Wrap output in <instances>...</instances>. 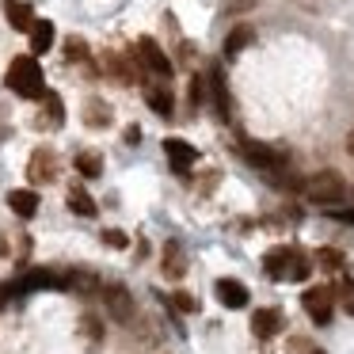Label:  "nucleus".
Wrapping results in <instances>:
<instances>
[{"mask_svg": "<svg viewBox=\"0 0 354 354\" xmlns=\"http://www.w3.org/2000/svg\"><path fill=\"white\" fill-rule=\"evenodd\" d=\"M138 57H141V65H145V69L156 73V77H168V73H171V57L156 46V39H141L138 42Z\"/></svg>", "mask_w": 354, "mask_h": 354, "instance_id": "obj_6", "label": "nucleus"}, {"mask_svg": "<svg viewBox=\"0 0 354 354\" xmlns=\"http://www.w3.org/2000/svg\"><path fill=\"white\" fill-rule=\"evenodd\" d=\"M308 274H313V263H308L305 255H301L297 248H293V255H290V270H286V278H290V282H305Z\"/></svg>", "mask_w": 354, "mask_h": 354, "instance_id": "obj_21", "label": "nucleus"}, {"mask_svg": "<svg viewBox=\"0 0 354 354\" xmlns=\"http://www.w3.org/2000/svg\"><path fill=\"white\" fill-rule=\"evenodd\" d=\"M69 209H73V214H80V217H95V202H92V194L80 191V187H73V191H69Z\"/></svg>", "mask_w": 354, "mask_h": 354, "instance_id": "obj_20", "label": "nucleus"}, {"mask_svg": "<svg viewBox=\"0 0 354 354\" xmlns=\"http://www.w3.org/2000/svg\"><path fill=\"white\" fill-rule=\"evenodd\" d=\"M209 88H214L217 115L229 122V118H232V100H229V80H225V69H221V65H214V69H209Z\"/></svg>", "mask_w": 354, "mask_h": 354, "instance_id": "obj_10", "label": "nucleus"}, {"mask_svg": "<svg viewBox=\"0 0 354 354\" xmlns=\"http://www.w3.org/2000/svg\"><path fill=\"white\" fill-rule=\"evenodd\" d=\"M19 290H69V274H54V270H31V274H24Z\"/></svg>", "mask_w": 354, "mask_h": 354, "instance_id": "obj_11", "label": "nucleus"}, {"mask_svg": "<svg viewBox=\"0 0 354 354\" xmlns=\"http://www.w3.org/2000/svg\"><path fill=\"white\" fill-rule=\"evenodd\" d=\"M84 122L95 126V130H100V126H111V107L103 100H88L84 103Z\"/></svg>", "mask_w": 354, "mask_h": 354, "instance_id": "obj_18", "label": "nucleus"}, {"mask_svg": "<svg viewBox=\"0 0 354 354\" xmlns=\"http://www.w3.org/2000/svg\"><path fill=\"white\" fill-rule=\"evenodd\" d=\"M305 313L313 316L316 324H328L331 313H335V293L324 290V286H313V290L305 293Z\"/></svg>", "mask_w": 354, "mask_h": 354, "instance_id": "obj_4", "label": "nucleus"}, {"mask_svg": "<svg viewBox=\"0 0 354 354\" xmlns=\"http://www.w3.org/2000/svg\"><path fill=\"white\" fill-rule=\"evenodd\" d=\"M252 39H255V31H252V27H236V31H229V39H225V54H229V57H236L244 46H252Z\"/></svg>", "mask_w": 354, "mask_h": 354, "instance_id": "obj_19", "label": "nucleus"}, {"mask_svg": "<svg viewBox=\"0 0 354 354\" xmlns=\"http://www.w3.org/2000/svg\"><path fill=\"white\" fill-rule=\"evenodd\" d=\"M8 24L16 27V31H31V27H35L31 4H24V0H8Z\"/></svg>", "mask_w": 354, "mask_h": 354, "instance_id": "obj_14", "label": "nucleus"}, {"mask_svg": "<svg viewBox=\"0 0 354 354\" xmlns=\"http://www.w3.org/2000/svg\"><path fill=\"white\" fill-rule=\"evenodd\" d=\"M214 290H217V301H221V305H229V308H244L248 301H252L248 286H244V282H236V278H221V282H217Z\"/></svg>", "mask_w": 354, "mask_h": 354, "instance_id": "obj_9", "label": "nucleus"}, {"mask_svg": "<svg viewBox=\"0 0 354 354\" xmlns=\"http://www.w3.org/2000/svg\"><path fill=\"white\" fill-rule=\"evenodd\" d=\"M50 46H54V24H50V19H39V24L31 27V50L35 54H46Z\"/></svg>", "mask_w": 354, "mask_h": 354, "instance_id": "obj_16", "label": "nucleus"}, {"mask_svg": "<svg viewBox=\"0 0 354 354\" xmlns=\"http://www.w3.org/2000/svg\"><path fill=\"white\" fill-rule=\"evenodd\" d=\"M346 153H351V156H354V130H351V133H346Z\"/></svg>", "mask_w": 354, "mask_h": 354, "instance_id": "obj_35", "label": "nucleus"}, {"mask_svg": "<svg viewBox=\"0 0 354 354\" xmlns=\"http://www.w3.org/2000/svg\"><path fill=\"white\" fill-rule=\"evenodd\" d=\"M103 301H107V313L115 316V320H133V293L126 290V286H107V290H103Z\"/></svg>", "mask_w": 354, "mask_h": 354, "instance_id": "obj_5", "label": "nucleus"}, {"mask_svg": "<svg viewBox=\"0 0 354 354\" xmlns=\"http://www.w3.org/2000/svg\"><path fill=\"white\" fill-rule=\"evenodd\" d=\"M164 153H168L171 168H176L179 176H187V168H191V164L198 160V153H194V145H187L183 138H168V141H164Z\"/></svg>", "mask_w": 354, "mask_h": 354, "instance_id": "obj_7", "label": "nucleus"}, {"mask_svg": "<svg viewBox=\"0 0 354 354\" xmlns=\"http://www.w3.org/2000/svg\"><path fill=\"white\" fill-rule=\"evenodd\" d=\"M103 244H107V248H126V244H130V236H126L122 229H103Z\"/></svg>", "mask_w": 354, "mask_h": 354, "instance_id": "obj_27", "label": "nucleus"}, {"mask_svg": "<svg viewBox=\"0 0 354 354\" xmlns=\"http://www.w3.org/2000/svg\"><path fill=\"white\" fill-rule=\"evenodd\" d=\"M171 305H176L179 313H194V308H198V305H194V297H187V293H176V297H171Z\"/></svg>", "mask_w": 354, "mask_h": 354, "instance_id": "obj_29", "label": "nucleus"}, {"mask_svg": "<svg viewBox=\"0 0 354 354\" xmlns=\"http://www.w3.org/2000/svg\"><path fill=\"white\" fill-rule=\"evenodd\" d=\"M301 191H305L308 202L331 206V202H343L346 183H343V176H339V171H316V176H308L305 183H301Z\"/></svg>", "mask_w": 354, "mask_h": 354, "instance_id": "obj_2", "label": "nucleus"}, {"mask_svg": "<svg viewBox=\"0 0 354 354\" xmlns=\"http://www.w3.org/2000/svg\"><path fill=\"white\" fill-rule=\"evenodd\" d=\"M8 88L24 100H42L46 95V84H42V69L35 57H16L8 65Z\"/></svg>", "mask_w": 354, "mask_h": 354, "instance_id": "obj_1", "label": "nucleus"}, {"mask_svg": "<svg viewBox=\"0 0 354 354\" xmlns=\"http://www.w3.org/2000/svg\"><path fill=\"white\" fill-rule=\"evenodd\" d=\"M149 107L156 111V115H171V95L168 92H160V88H149Z\"/></svg>", "mask_w": 354, "mask_h": 354, "instance_id": "obj_23", "label": "nucleus"}, {"mask_svg": "<svg viewBox=\"0 0 354 354\" xmlns=\"http://www.w3.org/2000/svg\"><path fill=\"white\" fill-rule=\"evenodd\" d=\"M244 156L255 164L259 171H267V176H274V171L286 168V156L274 153L270 145H259V141H244Z\"/></svg>", "mask_w": 354, "mask_h": 354, "instance_id": "obj_3", "label": "nucleus"}, {"mask_svg": "<svg viewBox=\"0 0 354 354\" xmlns=\"http://www.w3.org/2000/svg\"><path fill=\"white\" fill-rule=\"evenodd\" d=\"M164 274L168 278H183L187 274V263H183V248L171 240L168 248H164Z\"/></svg>", "mask_w": 354, "mask_h": 354, "instance_id": "obj_15", "label": "nucleus"}, {"mask_svg": "<svg viewBox=\"0 0 354 354\" xmlns=\"http://www.w3.org/2000/svg\"><path fill=\"white\" fill-rule=\"evenodd\" d=\"M27 176H31V183H50L57 176V156L50 149H39L31 156V164H27Z\"/></svg>", "mask_w": 354, "mask_h": 354, "instance_id": "obj_8", "label": "nucleus"}, {"mask_svg": "<svg viewBox=\"0 0 354 354\" xmlns=\"http://www.w3.org/2000/svg\"><path fill=\"white\" fill-rule=\"evenodd\" d=\"M339 301H343V313L354 316V278H343V282H339Z\"/></svg>", "mask_w": 354, "mask_h": 354, "instance_id": "obj_26", "label": "nucleus"}, {"mask_svg": "<svg viewBox=\"0 0 354 354\" xmlns=\"http://www.w3.org/2000/svg\"><path fill=\"white\" fill-rule=\"evenodd\" d=\"M290 255H293V248H274V252L263 259L267 274H270V278H286V270H290Z\"/></svg>", "mask_w": 354, "mask_h": 354, "instance_id": "obj_17", "label": "nucleus"}, {"mask_svg": "<svg viewBox=\"0 0 354 354\" xmlns=\"http://www.w3.org/2000/svg\"><path fill=\"white\" fill-rule=\"evenodd\" d=\"M8 206H12V214H19V217H35L39 214V194L35 191H12Z\"/></svg>", "mask_w": 354, "mask_h": 354, "instance_id": "obj_13", "label": "nucleus"}, {"mask_svg": "<svg viewBox=\"0 0 354 354\" xmlns=\"http://www.w3.org/2000/svg\"><path fill=\"white\" fill-rule=\"evenodd\" d=\"M65 57L69 62H77V57H88V46L80 39H69V46H65Z\"/></svg>", "mask_w": 354, "mask_h": 354, "instance_id": "obj_28", "label": "nucleus"}, {"mask_svg": "<svg viewBox=\"0 0 354 354\" xmlns=\"http://www.w3.org/2000/svg\"><path fill=\"white\" fill-rule=\"evenodd\" d=\"M138 141H141V130L138 126H126V145H138Z\"/></svg>", "mask_w": 354, "mask_h": 354, "instance_id": "obj_34", "label": "nucleus"}, {"mask_svg": "<svg viewBox=\"0 0 354 354\" xmlns=\"http://www.w3.org/2000/svg\"><path fill=\"white\" fill-rule=\"evenodd\" d=\"M331 217H335V221H346V225H354V209H331Z\"/></svg>", "mask_w": 354, "mask_h": 354, "instance_id": "obj_33", "label": "nucleus"}, {"mask_svg": "<svg viewBox=\"0 0 354 354\" xmlns=\"http://www.w3.org/2000/svg\"><path fill=\"white\" fill-rule=\"evenodd\" d=\"M42 100H46L50 122H54V126H62V122H65V111H62V95H57V92H46V95H42Z\"/></svg>", "mask_w": 354, "mask_h": 354, "instance_id": "obj_25", "label": "nucleus"}, {"mask_svg": "<svg viewBox=\"0 0 354 354\" xmlns=\"http://www.w3.org/2000/svg\"><path fill=\"white\" fill-rule=\"evenodd\" d=\"M80 324H84V335H88V339H100V335H103V331H100V320H95V316H84Z\"/></svg>", "mask_w": 354, "mask_h": 354, "instance_id": "obj_30", "label": "nucleus"}, {"mask_svg": "<svg viewBox=\"0 0 354 354\" xmlns=\"http://www.w3.org/2000/svg\"><path fill=\"white\" fill-rule=\"evenodd\" d=\"M316 263H320L324 270H339L343 267V255H339L335 248H320V252H316Z\"/></svg>", "mask_w": 354, "mask_h": 354, "instance_id": "obj_24", "label": "nucleus"}, {"mask_svg": "<svg viewBox=\"0 0 354 354\" xmlns=\"http://www.w3.org/2000/svg\"><path fill=\"white\" fill-rule=\"evenodd\" d=\"M191 103H194V107L202 103V80H198V77L191 80Z\"/></svg>", "mask_w": 354, "mask_h": 354, "instance_id": "obj_32", "label": "nucleus"}, {"mask_svg": "<svg viewBox=\"0 0 354 354\" xmlns=\"http://www.w3.org/2000/svg\"><path fill=\"white\" fill-rule=\"evenodd\" d=\"M77 171H80V176H88V179L103 176V156L100 153H80L77 156Z\"/></svg>", "mask_w": 354, "mask_h": 354, "instance_id": "obj_22", "label": "nucleus"}, {"mask_svg": "<svg viewBox=\"0 0 354 354\" xmlns=\"http://www.w3.org/2000/svg\"><path fill=\"white\" fill-rule=\"evenodd\" d=\"M255 0H225V12H248Z\"/></svg>", "mask_w": 354, "mask_h": 354, "instance_id": "obj_31", "label": "nucleus"}, {"mask_svg": "<svg viewBox=\"0 0 354 354\" xmlns=\"http://www.w3.org/2000/svg\"><path fill=\"white\" fill-rule=\"evenodd\" d=\"M252 331L259 339H270L282 331V316H278V308H259V313L252 316Z\"/></svg>", "mask_w": 354, "mask_h": 354, "instance_id": "obj_12", "label": "nucleus"}]
</instances>
